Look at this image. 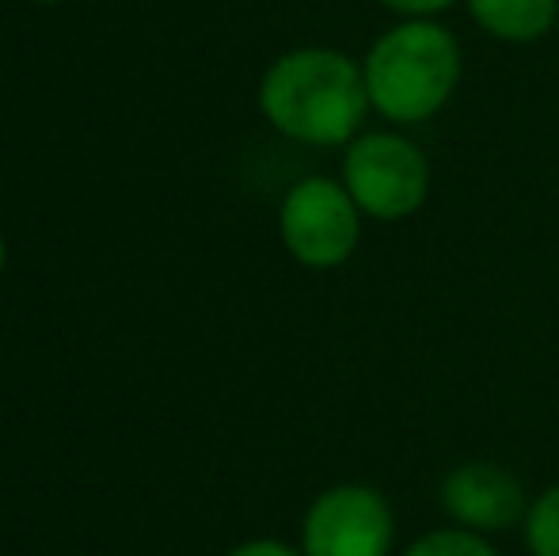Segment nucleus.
<instances>
[{
  "mask_svg": "<svg viewBox=\"0 0 559 556\" xmlns=\"http://www.w3.org/2000/svg\"><path fill=\"white\" fill-rule=\"evenodd\" d=\"M259 111L297 145L335 149L361 134L373 107L361 61L332 46H297L266 66L259 81Z\"/></svg>",
  "mask_w": 559,
  "mask_h": 556,
  "instance_id": "nucleus-1",
  "label": "nucleus"
},
{
  "mask_svg": "<svg viewBox=\"0 0 559 556\" xmlns=\"http://www.w3.org/2000/svg\"><path fill=\"white\" fill-rule=\"evenodd\" d=\"M369 107L392 127H419L442 115L464 76L456 35L438 20H400L361 58Z\"/></svg>",
  "mask_w": 559,
  "mask_h": 556,
  "instance_id": "nucleus-2",
  "label": "nucleus"
},
{
  "mask_svg": "<svg viewBox=\"0 0 559 556\" xmlns=\"http://www.w3.org/2000/svg\"><path fill=\"white\" fill-rule=\"evenodd\" d=\"M343 187L361 217L396 225L415 217L430 199V161L400 130H361L343 153Z\"/></svg>",
  "mask_w": 559,
  "mask_h": 556,
  "instance_id": "nucleus-3",
  "label": "nucleus"
},
{
  "mask_svg": "<svg viewBox=\"0 0 559 556\" xmlns=\"http://www.w3.org/2000/svg\"><path fill=\"white\" fill-rule=\"evenodd\" d=\"M282 248L309 271H335L361 245V210L332 176H305L278 206Z\"/></svg>",
  "mask_w": 559,
  "mask_h": 556,
  "instance_id": "nucleus-4",
  "label": "nucleus"
},
{
  "mask_svg": "<svg viewBox=\"0 0 559 556\" xmlns=\"http://www.w3.org/2000/svg\"><path fill=\"white\" fill-rule=\"evenodd\" d=\"M305 556H392L396 514L373 484H332L309 504L301 519Z\"/></svg>",
  "mask_w": 559,
  "mask_h": 556,
  "instance_id": "nucleus-5",
  "label": "nucleus"
},
{
  "mask_svg": "<svg viewBox=\"0 0 559 556\" xmlns=\"http://www.w3.org/2000/svg\"><path fill=\"white\" fill-rule=\"evenodd\" d=\"M438 499L453 527L484 537L522 527L533 504L525 496V484L499 461H464L449 469Z\"/></svg>",
  "mask_w": 559,
  "mask_h": 556,
  "instance_id": "nucleus-6",
  "label": "nucleus"
},
{
  "mask_svg": "<svg viewBox=\"0 0 559 556\" xmlns=\"http://www.w3.org/2000/svg\"><path fill=\"white\" fill-rule=\"evenodd\" d=\"M472 23L495 43H540L559 20V0H464Z\"/></svg>",
  "mask_w": 559,
  "mask_h": 556,
  "instance_id": "nucleus-7",
  "label": "nucleus"
},
{
  "mask_svg": "<svg viewBox=\"0 0 559 556\" xmlns=\"http://www.w3.org/2000/svg\"><path fill=\"white\" fill-rule=\"evenodd\" d=\"M522 530L530 556H559V484L533 496Z\"/></svg>",
  "mask_w": 559,
  "mask_h": 556,
  "instance_id": "nucleus-8",
  "label": "nucleus"
},
{
  "mask_svg": "<svg viewBox=\"0 0 559 556\" xmlns=\"http://www.w3.org/2000/svg\"><path fill=\"white\" fill-rule=\"evenodd\" d=\"M400 556H499L484 534H472L461 527H438L419 534Z\"/></svg>",
  "mask_w": 559,
  "mask_h": 556,
  "instance_id": "nucleus-9",
  "label": "nucleus"
},
{
  "mask_svg": "<svg viewBox=\"0 0 559 556\" xmlns=\"http://www.w3.org/2000/svg\"><path fill=\"white\" fill-rule=\"evenodd\" d=\"M377 4L384 12L400 15V20H438V15H445L461 0H377Z\"/></svg>",
  "mask_w": 559,
  "mask_h": 556,
  "instance_id": "nucleus-10",
  "label": "nucleus"
},
{
  "mask_svg": "<svg viewBox=\"0 0 559 556\" xmlns=\"http://www.w3.org/2000/svg\"><path fill=\"white\" fill-rule=\"evenodd\" d=\"M225 556H305V553L286 542H278V537H251V542H240Z\"/></svg>",
  "mask_w": 559,
  "mask_h": 556,
  "instance_id": "nucleus-11",
  "label": "nucleus"
},
{
  "mask_svg": "<svg viewBox=\"0 0 559 556\" xmlns=\"http://www.w3.org/2000/svg\"><path fill=\"white\" fill-rule=\"evenodd\" d=\"M8 263V245H4V233H0V271H4Z\"/></svg>",
  "mask_w": 559,
  "mask_h": 556,
  "instance_id": "nucleus-12",
  "label": "nucleus"
},
{
  "mask_svg": "<svg viewBox=\"0 0 559 556\" xmlns=\"http://www.w3.org/2000/svg\"><path fill=\"white\" fill-rule=\"evenodd\" d=\"M35 4H61V0H35Z\"/></svg>",
  "mask_w": 559,
  "mask_h": 556,
  "instance_id": "nucleus-13",
  "label": "nucleus"
}]
</instances>
